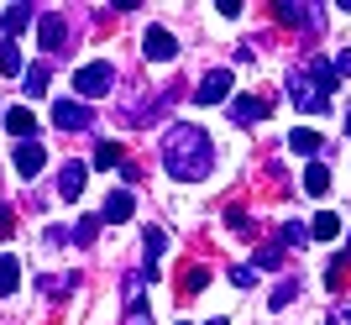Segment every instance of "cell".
<instances>
[{
	"instance_id": "obj_1",
	"label": "cell",
	"mask_w": 351,
	"mask_h": 325,
	"mask_svg": "<svg viewBox=\"0 0 351 325\" xmlns=\"http://www.w3.org/2000/svg\"><path fill=\"white\" fill-rule=\"evenodd\" d=\"M162 168H168L178 184L210 178V168H215V142H210V132H199L189 121H173V126L162 132Z\"/></svg>"
},
{
	"instance_id": "obj_2",
	"label": "cell",
	"mask_w": 351,
	"mask_h": 325,
	"mask_svg": "<svg viewBox=\"0 0 351 325\" xmlns=\"http://www.w3.org/2000/svg\"><path fill=\"white\" fill-rule=\"evenodd\" d=\"M289 95L299 110H309V116H325L330 110V95H336V69L320 58H304V69H293L289 74Z\"/></svg>"
},
{
	"instance_id": "obj_3",
	"label": "cell",
	"mask_w": 351,
	"mask_h": 325,
	"mask_svg": "<svg viewBox=\"0 0 351 325\" xmlns=\"http://www.w3.org/2000/svg\"><path fill=\"white\" fill-rule=\"evenodd\" d=\"M110 84H116V69H110V63H84V69L73 74V95H84V100L105 95Z\"/></svg>"
},
{
	"instance_id": "obj_4",
	"label": "cell",
	"mask_w": 351,
	"mask_h": 325,
	"mask_svg": "<svg viewBox=\"0 0 351 325\" xmlns=\"http://www.w3.org/2000/svg\"><path fill=\"white\" fill-rule=\"evenodd\" d=\"M37 37H43V53H47V63H58L63 43H69V27H63V16H58V11L37 16Z\"/></svg>"
},
{
	"instance_id": "obj_5",
	"label": "cell",
	"mask_w": 351,
	"mask_h": 325,
	"mask_svg": "<svg viewBox=\"0 0 351 325\" xmlns=\"http://www.w3.org/2000/svg\"><path fill=\"white\" fill-rule=\"evenodd\" d=\"M53 126H63V132H89L95 126V110L79 100H53Z\"/></svg>"
},
{
	"instance_id": "obj_6",
	"label": "cell",
	"mask_w": 351,
	"mask_h": 325,
	"mask_svg": "<svg viewBox=\"0 0 351 325\" xmlns=\"http://www.w3.org/2000/svg\"><path fill=\"white\" fill-rule=\"evenodd\" d=\"M273 116V95H241V100H231V121L236 126H252V121H267Z\"/></svg>"
},
{
	"instance_id": "obj_7",
	"label": "cell",
	"mask_w": 351,
	"mask_h": 325,
	"mask_svg": "<svg viewBox=\"0 0 351 325\" xmlns=\"http://www.w3.org/2000/svg\"><path fill=\"white\" fill-rule=\"evenodd\" d=\"M194 100H199V105L231 100V69H210V74L199 79V89H194Z\"/></svg>"
},
{
	"instance_id": "obj_8",
	"label": "cell",
	"mask_w": 351,
	"mask_h": 325,
	"mask_svg": "<svg viewBox=\"0 0 351 325\" xmlns=\"http://www.w3.org/2000/svg\"><path fill=\"white\" fill-rule=\"evenodd\" d=\"M142 53H147L152 63H168V58H178L173 32H168V27H147V37H142Z\"/></svg>"
},
{
	"instance_id": "obj_9",
	"label": "cell",
	"mask_w": 351,
	"mask_h": 325,
	"mask_svg": "<svg viewBox=\"0 0 351 325\" xmlns=\"http://www.w3.org/2000/svg\"><path fill=\"white\" fill-rule=\"evenodd\" d=\"M43 162H47L43 142H21V147H16V173H21V178H32V173H43Z\"/></svg>"
},
{
	"instance_id": "obj_10",
	"label": "cell",
	"mask_w": 351,
	"mask_h": 325,
	"mask_svg": "<svg viewBox=\"0 0 351 325\" xmlns=\"http://www.w3.org/2000/svg\"><path fill=\"white\" fill-rule=\"evenodd\" d=\"M58 194L63 200H79V194H84V162H63L58 168Z\"/></svg>"
},
{
	"instance_id": "obj_11",
	"label": "cell",
	"mask_w": 351,
	"mask_h": 325,
	"mask_svg": "<svg viewBox=\"0 0 351 325\" xmlns=\"http://www.w3.org/2000/svg\"><path fill=\"white\" fill-rule=\"evenodd\" d=\"M37 21V5H11V11H0V27H5V37L16 43V32L21 27H32Z\"/></svg>"
},
{
	"instance_id": "obj_12",
	"label": "cell",
	"mask_w": 351,
	"mask_h": 325,
	"mask_svg": "<svg viewBox=\"0 0 351 325\" xmlns=\"http://www.w3.org/2000/svg\"><path fill=\"white\" fill-rule=\"evenodd\" d=\"M309 237H315V241H336L341 237V215H336V210H320V215L309 221Z\"/></svg>"
},
{
	"instance_id": "obj_13",
	"label": "cell",
	"mask_w": 351,
	"mask_h": 325,
	"mask_svg": "<svg viewBox=\"0 0 351 325\" xmlns=\"http://www.w3.org/2000/svg\"><path fill=\"white\" fill-rule=\"evenodd\" d=\"M304 194H315V200L330 194V168H325V162H309L304 168Z\"/></svg>"
},
{
	"instance_id": "obj_14",
	"label": "cell",
	"mask_w": 351,
	"mask_h": 325,
	"mask_svg": "<svg viewBox=\"0 0 351 325\" xmlns=\"http://www.w3.org/2000/svg\"><path fill=\"white\" fill-rule=\"evenodd\" d=\"M273 21H278V27H315L309 5H273Z\"/></svg>"
},
{
	"instance_id": "obj_15",
	"label": "cell",
	"mask_w": 351,
	"mask_h": 325,
	"mask_svg": "<svg viewBox=\"0 0 351 325\" xmlns=\"http://www.w3.org/2000/svg\"><path fill=\"white\" fill-rule=\"evenodd\" d=\"M320 142H325V136H320V132H309V126H299V132H289V147L299 152V158H315V152H320Z\"/></svg>"
},
{
	"instance_id": "obj_16",
	"label": "cell",
	"mask_w": 351,
	"mask_h": 325,
	"mask_svg": "<svg viewBox=\"0 0 351 325\" xmlns=\"http://www.w3.org/2000/svg\"><path fill=\"white\" fill-rule=\"evenodd\" d=\"M325 289H330V294H341V289H351V257H336V263L325 267Z\"/></svg>"
},
{
	"instance_id": "obj_17",
	"label": "cell",
	"mask_w": 351,
	"mask_h": 325,
	"mask_svg": "<svg viewBox=\"0 0 351 325\" xmlns=\"http://www.w3.org/2000/svg\"><path fill=\"white\" fill-rule=\"evenodd\" d=\"M16 289H21V267H16V257L5 252V257H0V299H11Z\"/></svg>"
},
{
	"instance_id": "obj_18",
	"label": "cell",
	"mask_w": 351,
	"mask_h": 325,
	"mask_svg": "<svg viewBox=\"0 0 351 325\" xmlns=\"http://www.w3.org/2000/svg\"><path fill=\"white\" fill-rule=\"evenodd\" d=\"M132 194H126V189H116V194H110V200H105V221H132Z\"/></svg>"
},
{
	"instance_id": "obj_19",
	"label": "cell",
	"mask_w": 351,
	"mask_h": 325,
	"mask_svg": "<svg viewBox=\"0 0 351 325\" xmlns=\"http://www.w3.org/2000/svg\"><path fill=\"white\" fill-rule=\"evenodd\" d=\"M47 79H53V63H32L27 69V95H47Z\"/></svg>"
},
{
	"instance_id": "obj_20",
	"label": "cell",
	"mask_w": 351,
	"mask_h": 325,
	"mask_svg": "<svg viewBox=\"0 0 351 325\" xmlns=\"http://www.w3.org/2000/svg\"><path fill=\"white\" fill-rule=\"evenodd\" d=\"M37 121H32V110L27 105H16V110H5V132H16V136H27Z\"/></svg>"
},
{
	"instance_id": "obj_21",
	"label": "cell",
	"mask_w": 351,
	"mask_h": 325,
	"mask_svg": "<svg viewBox=\"0 0 351 325\" xmlns=\"http://www.w3.org/2000/svg\"><path fill=\"white\" fill-rule=\"evenodd\" d=\"M293 294H299V278H283L278 289H273V299H267V310H289Z\"/></svg>"
},
{
	"instance_id": "obj_22",
	"label": "cell",
	"mask_w": 351,
	"mask_h": 325,
	"mask_svg": "<svg viewBox=\"0 0 351 325\" xmlns=\"http://www.w3.org/2000/svg\"><path fill=\"white\" fill-rule=\"evenodd\" d=\"M0 74H21V53H16V43H11V37H5V43H0Z\"/></svg>"
},
{
	"instance_id": "obj_23",
	"label": "cell",
	"mask_w": 351,
	"mask_h": 325,
	"mask_svg": "<svg viewBox=\"0 0 351 325\" xmlns=\"http://www.w3.org/2000/svg\"><path fill=\"white\" fill-rule=\"evenodd\" d=\"M121 162V147L116 142H100V147H95V168H116Z\"/></svg>"
},
{
	"instance_id": "obj_24",
	"label": "cell",
	"mask_w": 351,
	"mask_h": 325,
	"mask_svg": "<svg viewBox=\"0 0 351 325\" xmlns=\"http://www.w3.org/2000/svg\"><path fill=\"white\" fill-rule=\"evenodd\" d=\"M257 263L263 267H283V241H267V247L257 252Z\"/></svg>"
},
{
	"instance_id": "obj_25",
	"label": "cell",
	"mask_w": 351,
	"mask_h": 325,
	"mask_svg": "<svg viewBox=\"0 0 351 325\" xmlns=\"http://www.w3.org/2000/svg\"><path fill=\"white\" fill-rule=\"evenodd\" d=\"M73 289V278H53V273H43V294H53V299H63Z\"/></svg>"
},
{
	"instance_id": "obj_26",
	"label": "cell",
	"mask_w": 351,
	"mask_h": 325,
	"mask_svg": "<svg viewBox=\"0 0 351 325\" xmlns=\"http://www.w3.org/2000/svg\"><path fill=\"white\" fill-rule=\"evenodd\" d=\"M299 241H309V231L299 221H289V226H283V247H299Z\"/></svg>"
},
{
	"instance_id": "obj_27",
	"label": "cell",
	"mask_w": 351,
	"mask_h": 325,
	"mask_svg": "<svg viewBox=\"0 0 351 325\" xmlns=\"http://www.w3.org/2000/svg\"><path fill=\"white\" fill-rule=\"evenodd\" d=\"M210 267H189V278H184V294H194V289H205Z\"/></svg>"
},
{
	"instance_id": "obj_28",
	"label": "cell",
	"mask_w": 351,
	"mask_h": 325,
	"mask_svg": "<svg viewBox=\"0 0 351 325\" xmlns=\"http://www.w3.org/2000/svg\"><path fill=\"white\" fill-rule=\"evenodd\" d=\"M162 247H168V237H162V231H147V263H152Z\"/></svg>"
},
{
	"instance_id": "obj_29",
	"label": "cell",
	"mask_w": 351,
	"mask_h": 325,
	"mask_svg": "<svg viewBox=\"0 0 351 325\" xmlns=\"http://www.w3.org/2000/svg\"><path fill=\"white\" fill-rule=\"evenodd\" d=\"M252 278H257V267H231V283H236V289H247Z\"/></svg>"
},
{
	"instance_id": "obj_30",
	"label": "cell",
	"mask_w": 351,
	"mask_h": 325,
	"mask_svg": "<svg viewBox=\"0 0 351 325\" xmlns=\"http://www.w3.org/2000/svg\"><path fill=\"white\" fill-rule=\"evenodd\" d=\"M73 241L84 247V241H95V221H84V226H73Z\"/></svg>"
},
{
	"instance_id": "obj_31",
	"label": "cell",
	"mask_w": 351,
	"mask_h": 325,
	"mask_svg": "<svg viewBox=\"0 0 351 325\" xmlns=\"http://www.w3.org/2000/svg\"><path fill=\"white\" fill-rule=\"evenodd\" d=\"M126 325H152V320H147V310H142V299H136V304H132V315H126Z\"/></svg>"
},
{
	"instance_id": "obj_32",
	"label": "cell",
	"mask_w": 351,
	"mask_h": 325,
	"mask_svg": "<svg viewBox=\"0 0 351 325\" xmlns=\"http://www.w3.org/2000/svg\"><path fill=\"white\" fill-rule=\"evenodd\" d=\"M330 69H336V74H351V47H346V53H336V63H330Z\"/></svg>"
},
{
	"instance_id": "obj_33",
	"label": "cell",
	"mask_w": 351,
	"mask_h": 325,
	"mask_svg": "<svg viewBox=\"0 0 351 325\" xmlns=\"http://www.w3.org/2000/svg\"><path fill=\"white\" fill-rule=\"evenodd\" d=\"M11 226H16V221H11V210H0V241L11 237Z\"/></svg>"
},
{
	"instance_id": "obj_34",
	"label": "cell",
	"mask_w": 351,
	"mask_h": 325,
	"mask_svg": "<svg viewBox=\"0 0 351 325\" xmlns=\"http://www.w3.org/2000/svg\"><path fill=\"white\" fill-rule=\"evenodd\" d=\"M346 132H351V116H346Z\"/></svg>"
},
{
	"instance_id": "obj_35",
	"label": "cell",
	"mask_w": 351,
	"mask_h": 325,
	"mask_svg": "<svg viewBox=\"0 0 351 325\" xmlns=\"http://www.w3.org/2000/svg\"><path fill=\"white\" fill-rule=\"evenodd\" d=\"M210 325H226V320H210Z\"/></svg>"
},
{
	"instance_id": "obj_36",
	"label": "cell",
	"mask_w": 351,
	"mask_h": 325,
	"mask_svg": "<svg viewBox=\"0 0 351 325\" xmlns=\"http://www.w3.org/2000/svg\"><path fill=\"white\" fill-rule=\"evenodd\" d=\"M346 257H351V241H346Z\"/></svg>"
},
{
	"instance_id": "obj_37",
	"label": "cell",
	"mask_w": 351,
	"mask_h": 325,
	"mask_svg": "<svg viewBox=\"0 0 351 325\" xmlns=\"http://www.w3.org/2000/svg\"><path fill=\"white\" fill-rule=\"evenodd\" d=\"M178 325H184V320H178Z\"/></svg>"
}]
</instances>
